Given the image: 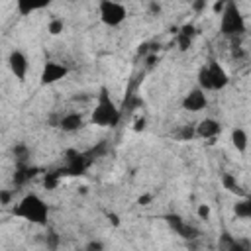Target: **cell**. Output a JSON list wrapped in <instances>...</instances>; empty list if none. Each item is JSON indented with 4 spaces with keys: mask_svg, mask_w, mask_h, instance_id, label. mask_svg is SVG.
Masks as SVG:
<instances>
[{
    "mask_svg": "<svg viewBox=\"0 0 251 251\" xmlns=\"http://www.w3.org/2000/svg\"><path fill=\"white\" fill-rule=\"evenodd\" d=\"M8 69H10V73L20 82L25 80L27 71H29V61H27V57H25V53L22 49H12L10 51V55H8Z\"/></svg>",
    "mask_w": 251,
    "mask_h": 251,
    "instance_id": "obj_8",
    "label": "cell"
},
{
    "mask_svg": "<svg viewBox=\"0 0 251 251\" xmlns=\"http://www.w3.org/2000/svg\"><path fill=\"white\" fill-rule=\"evenodd\" d=\"M65 155H67V161H65V167L61 169V171H63V175L78 176V175H82V173L90 167V163H92V159L86 155V151H84V153H80V151L69 149Z\"/></svg>",
    "mask_w": 251,
    "mask_h": 251,
    "instance_id": "obj_5",
    "label": "cell"
},
{
    "mask_svg": "<svg viewBox=\"0 0 251 251\" xmlns=\"http://www.w3.org/2000/svg\"><path fill=\"white\" fill-rule=\"evenodd\" d=\"M222 131V126L214 118H204L196 124V137L200 139H214Z\"/></svg>",
    "mask_w": 251,
    "mask_h": 251,
    "instance_id": "obj_11",
    "label": "cell"
},
{
    "mask_svg": "<svg viewBox=\"0 0 251 251\" xmlns=\"http://www.w3.org/2000/svg\"><path fill=\"white\" fill-rule=\"evenodd\" d=\"M163 220H165L167 226H169L176 235H180L182 239H196V237L200 235V231H198L192 224H188L182 216H178V214H165Z\"/></svg>",
    "mask_w": 251,
    "mask_h": 251,
    "instance_id": "obj_6",
    "label": "cell"
},
{
    "mask_svg": "<svg viewBox=\"0 0 251 251\" xmlns=\"http://www.w3.org/2000/svg\"><path fill=\"white\" fill-rule=\"evenodd\" d=\"M14 216H18L29 224H35V226H45L47 218H49V206L45 204V200L39 194L27 192L14 208Z\"/></svg>",
    "mask_w": 251,
    "mask_h": 251,
    "instance_id": "obj_2",
    "label": "cell"
},
{
    "mask_svg": "<svg viewBox=\"0 0 251 251\" xmlns=\"http://www.w3.org/2000/svg\"><path fill=\"white\" fill-rule=\"evenodd\" d=\"M218 247H220V249H227V251H239V249H243L245 245H241V243H237L235 239H231L229 233H224L222 239H220V243H218Z\"/></svg>",
    "mask_w": 251,
    "mask_h": 251,
    "instance_id": "obj_19",
    "label": "cell"
},
{
    "mask_svg": "<svg viewBox=\"0 0 251 251\" xmlns=\"http://www.w3.org/2000/svg\"><path fill=\"white\" fill-rule=\"evenodd\" d=\"M222 186H224L227 192H231V194L245 196L243 190H241V186H239V182H237V178H235L233 175H229V173H224V175H222Z\"/></svg>",
    "mask_w": 251,
    "mask_h": 251,
    "instance_id": "obj_18",
    "label": "cell"
},
{
    "mask_svg": "<svg viewBox=\"0 0 251 251\" xmlns=\"http://www.w3.org/2000/svg\"><path fill=\"white\" fill-rule=\"evenodd\" d=\"M12 153H14V159L18 161V163H25L27 161V155H29V151H27V147L25 145H14L12 147Z\"/></svg>",
    "mask_w": 251,
    "mask_h": 251,
    "instance_id": "obj_22",
    "label": "cell"
},
{
    "mask_svg": "<svg viewBox=\"0 0 251 251\" xmlns=\"http://www.w3.org/2000/svg\"><path fill=\"white\" fill-rule=\"evenodd\" d=\"M196 78H198V86H200V88L212 90V86H210V75H208V67H206V65H202V67L198 69Z\"/></svg>",
    "mask_w": 251,
    "mask_h": 251,
    "instance_id": "obj_20",
    "label": "cell"
},
{
    "mask_svg": "<svg viewBox=\"0 0 251 251\" xmlns=\"http://www.w3.org/2000/svg\"><path fill=\"white\" fill-rule=\"evenodd\" d=\"M220 33L224 37H241L245 33V18L235 0H227L220 14Z\"/></svg>",
    "mask_w": 251,
    "mask_h": 251,
    "instance_id": "obj_3",
    "label": "cell"
},
{
    "mask_svg": "<svg viewBox=\"0 0 251 251\" xmlns=\"http://www.w3.org/2000/svg\"><path fill=\"white\" fill-rule=\"evenodd\" d=\"M63 27H65V22H63L61 18H53V20L49 22V25H47V31H49L51 35H59V33L63 31Z\"/></svg>",
    "mask_w": 251,
    "mask_h": 251,
    "instance_id": "obj_23",
    "label": "cell"
},
{
    "mask_svg": "<svg viewBox=\"0 0 251 251\" xmlns=\"http://www.w3.org/2000/svg\"><path fill=\"white\" fill-rule=\"evenodd\" d=\"M12 200V192L10 190H0V204L2 206H8Z\"/></svg>",
    "mask_w": 251,
    "mask_h": 251,
    "instance_id": "obj_26",
    "label": "cell"
},
{
    "mask_svg": "<svg viewBox=\"0 0 251 251\" xmlns=\"http://www.w3.org/2000/svg\"><path fill=\"white\" fill-rule=\"evenodd\" d=\"M159 10H161V8H159L157 4H151V12H159Z\"/></svg>",
    "mask_w": 251,
    "mask_h": 251,
    "instance_id": "obj_31",
    "label": "cell"
},
{
    "mask_svg": "<svg viewBox=\"0 0 251 251\" xmlns=\"http://www.w3.org/2000/svg\"><path fill=\"white\" fill-rule=\"evenodd\" d=\"M102 247H104V245H102L100 241H90V243L86 245V249H90V251H92V249H102Z\"/></svg>",
    "mask_w": 251,
    "mask_h": 251,
    "instance_id": "obj_28",
    "label": "cell"
},
{
    "mask_svg": "<svg viewBox=\"0 0 251 251\" xmlns=\"http://www.w3.org/2000/svg\"><path fill=\"white\" fill-rule=\"evenodd\" d=\"M143 127H145V120L141 118V120H137V122H135V126H133V129H135V131H141Z\"/></svg>",
    "mask_w": 251,
    "mask_h": 251,
    "instance_id": "obj_29",
    "label": "cell"
},
{
    "mask_svg": "<svg viewBox=\"0 0 251 251\" xmlns=\"http://www.w3.org/2000/svg\"><path fill=\"white\" fill-rule=\"evenodd\" d=\"M204 92L206 90L200 88V86H196L190 92H186L184 98H182V102H180L182 104V110H186V112H200V110H204L208 106V98H206Z\"/></svg>",
    "mask_w": 251,
    "mask_h": 251,
    "instance_id": "obj_9",
    "label": "cell"
},
{
    "mask_svg": "<svg viewBox=\"0 0 251 251\" xmlns=\"http://www.w3.org/2000/svg\"><path fill=\"white\" fill-rule=\"evenodd\" d=\"M192 4H194V10L196 12H202L204 6H206V0H192Z\"/></svg>",
    "mask_w": 251,
    "mask_h": 251,
    "instance_id": "obj_27",
    "label": "cell"
},
{
    "mask_svg": "<svg viewBox=\"0 0 251 251\" xmlns=\"http://www.w3.org/2000/svg\"><path fill=\"white\" fill-rule=\"evenodd\" d=\"M61 175H63V171H61V169H59V171H53V173H47V175H45V178H43L45 188H47V190H53V188L59 184Z\"/></svg>",
    "mask_w": 251,
    "mask_h": 251,
    "instance_id": "obj_21",
    "label": "cell"
},
{
    "mask_svg": "<svg viewBox=\"0 0 251 251\" xmlns=\"http://www.w3.org/2000/svg\"><path fill=\"white\" fill-rule=\"evenodd\" d=\"M35 173H37L35 167H27L25 163H18V169H16V173H14V182H16V186L25 184L29 178L35 176Z\"/></svg>",
    "mask_w": 251,
    "mask_h": 251,
    "instance_id": "obj_17",
    "label": "cell"
},
{
    "mask_svg": "<svg viewBox=\"0 0 251 251\" xmlns=\"http://www.w3.org/2000/svg\"><path fill=\"white\" fill-rule=\"evenodd\" d=\"M69 75V67L67 65H61L57 61H47L41 69V75H39V82L43 86H49V84H55L59 80H63L65 76Z\"/></svg>",
    "mask_w": 251,
    "mask_h": 251,
    "instance_id": "obj_7",
    "label": "cell"
},
{
    "mask_svg": "<svg viewBox=\"0 0 251 251\" xmlns=\"http://www.w3.org/2000/svg\"><path fill=\"white\" fill-rule=\"evenodd\" d=\"M231 145L239 153H245L247 151V147H249V135H247V131L243 127H233L231 129Z\"/></svg>",
    "mask_w": 251,
    "mask_h": 251,
    "instance_id": "obj_16",
    "label": "cell"
},
{
    "mask_svg": "<svg viewBox=\"0 0 251 251\" xmlns=\"http://www.w3.org/2000/svg\"><path fill=\"white\" fill-rule=\"evenodd\" d=\"M57 127H61L67 133H73V131H78V129L84 127V120H82V116L78 112H67V114H63L59 118Z\"/></svg>",
    "mask_w": 251,
    "mask_h": 251,
    "instance_id": "obj_12",
    "label": "cell"
},
{
    "mask_svg": "<svg viewBox=\"0 0 251 251\" xmlns=\"http://www.w3.org/2000/svg\"><path fill=\"white\" fill-rule=\"evenodd\" d=\"M149 200H151V194H143V196L139 198V204H143V206H145Z\"/></svg>",
    "mask_w": 251,
    "mask_h": 251,
    "instance_id": "obj_30",
    "label": "cell"
},
{
    "mask_svg": "<svg viewBox=\"0 0 251 251\" xmlns=\"http://www.w3.org/2000/svg\"><path fill=\"white\" fill-rule=\"evenodd\" d=\"M206 67H208L210 86H212V90H224V88L227 86V82H229V76H227L226 69H224L218 61H214V59H210Z\"/></svg>",
    "mask_w": 251,
    "mask_h": 251,
    "instance_id": "obj_10",
    "label": "cell"
},
{
    "mask_svg": "<svg viewBox=\"0 0 251 251\" xmlns=\"http://www.w3.org/2000/svg\"><path fill=\"white\" fill-rule=\"evenodd\" d=\"M176 137H178V139H182V141L196 137V126H184V127L176 133Z\"/></svg>",
    "mask_w": 251,
    "mask_h": 251,
    "instance_id": "obj_24",
    "label": "cell"
},
{
    "mask_svg": "<svg viewBox=\"0 0 251 251\" xmlns=\"http://www.w3.org/2000/svg\"><path fill=\"white\" fill-rule=\"evenodd\" d=\"M233 216L239 220H251V194L241 196L233 204Z\"/></svg>",
    "mask_w": 251,
    "mask_h": 251,
    "instance_id": "obj_15",
    "label": "cell"
},
{
    "mask_svg": "<svg viewBox=\"0 0 251 251\" xmlns=\"http://www.w3.org/2000/svg\"><path fill=\"white\" fill-rule=\"evenodd\" d=\"M196 214H198V218L208 220V216H210V206H208V204H200L198 210H196Z\"/></svg>",
    "mask_w": 251,
    "mask_h": 251,
    "instance_id": "obj_25",
    "label": "cell"
},
{
    "mask_svg": "<svg viewBox=\"0 0 251 251\" xmlns=\"http://www.w3.org/2000/svg\"><path fill=\"white\" fill-rule=\"evenodd\" d=\"M196 35V27L192 24H184L178 31H176V43H178V49L180 51H186L190 49L192 45V37Z\"/></svg>",
    "mask_w": 251,
    "mask_h": 251,
    "instance_id": "obj_14",
    "label": "cell"
},
{
    "mask_svg": "<svg viewBox=\"0 0 251 251\" xmlns=\"http://www.w3.org/2000/svg\"><path fill=\"white\" fill-rule=\"evenodd\" d=\"M120 120H122L120 108L112 100L108 88L102 86L98 90V98H96V106H94L92 116H90V124L98 126V127H116L120 124Z\"/></svg>",
    "mask_w": 251,
    "mask_h": 251,
    "instance_id": "obj_1",
    "label": "cell"
},
{
    "mask_svg": "<svg viewBox=\"0 0 251 251\" xmlns=\"http://www.w3.org/2000/svg\"><path fill=\"white\" fill-rule=\"evenodd\" d=\"M53 0H16V8L22 16H29L31 12H37V10H43L51 4Z\"/></svg>",
    "mask_w": 251,
    "mask_h": 251,
    "instance_id": "obj_13",
    "label": "cell"
},
{
    "mask_svg": "<svg viewBox=\"0 0 251 251\" xmlns=\"http://www.w3.org/2000/svg\"><path fill=\"white\" fill-rule=\"evenodd\" d=\"M98 14L104 25L108 27H118L126 22L127 18V10L124 4L116 2V0H100L98 4Z\"/></svg>",
    "mask_w": 251,
    "mask_h": 251,
    "instance_id": "obj_4",
    "label": "cell"
}]
</instances>
